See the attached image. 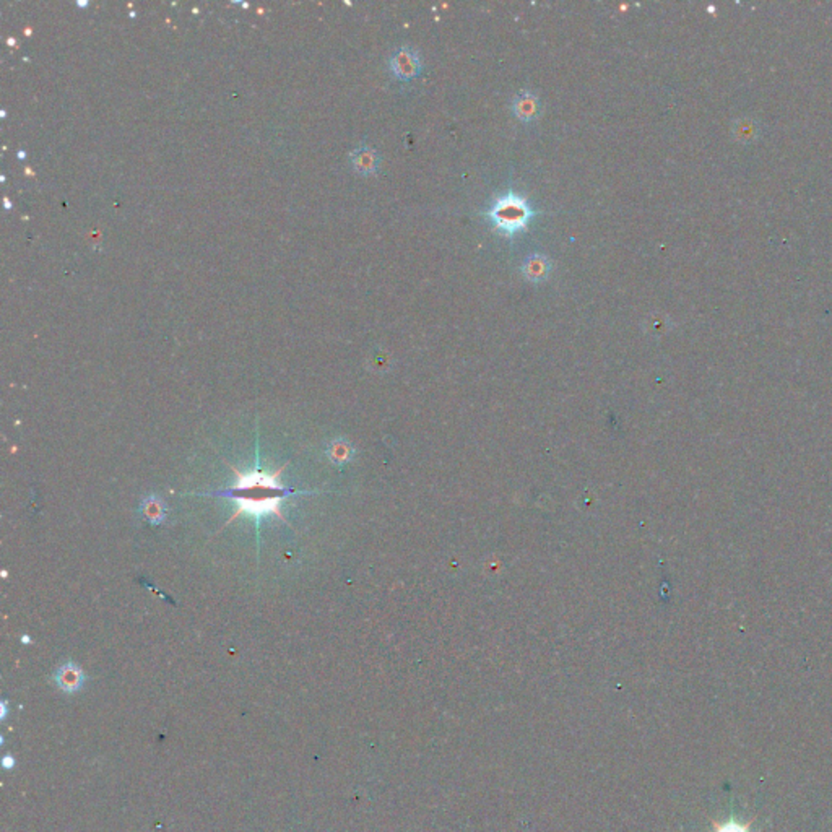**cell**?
Wrapping results in <instances>:
<instances>
[{
    "instance_id": "6da1fadb",
    "label": "cell",
    "mask_w": 832,
    "mask_h": 832,
    "mask_svg": "<svg viewBox=\"0 0 832 832\" xmlns=\"http://www.w3.org/2000/svg\"><path fill=\"white\" fill-rule=\"evenodd\" d=\"M227 464L229 469L233 470L236 478H238L236 485L227 488V490L200 493V495H197L210 498H224L236 502L238 509H236V512L229 517L227 527L244 514L252 515V517L255 519L257 525L260 524V519L268 514L277 515V517L283 520L284 524L291 525L282 514V502L288 496L293 495H311V493L298 491L293 490V488L280 485V475L283 474V470L287 469V465H283L282 469L273 471V474H267V471L259 469V466H257L255 470L244 474V471H239L236 469L234 465H231L229 462H227Z\"/></svg>"
},
{
    "instance_id": "7a4b0ae2",
    "label": "cell",
    "mask_w": 832,
    "mask_h": 832,
    "mask_svg": "<svg viewBox=\"0 0 832 832\" xmlns=\"http://www.w3.org/2000/svg\"><path fill=\"white\" fill-rule=\"evenodd\" d=\"M488 217L493 219L499 231L514 234L527 227L530 218L533 217V210L524 197L511 192V194L498 198L491 210L488 212Z\"/></svg>"
},
{
    "instance_id": "3957f363",
    "label": "cell",
    "mask_w": 832,
    "mask_h": 832,
    "mask_svg": "<svg viewBox=\"0 0 832 832\" xmlns=\"http://www.w3.org/2000/svg\"><path fill=\"white\" fill-rule=\"evenodd\" d=\"M389 68L397 80H413L421 72L420 56L411 47H400L390 56Z\"/></svg>"
},
{
    "instance_id": "277c9868",
    "label": "cell",
    "mask_w": 832,
    "mask_h": 832,
    "mask_svg": "<svg viewBox=\"0 0 832 832\" xmlns=\"http://www.w3.org/2000/svg\"><path fill=\"white\" fill-rule=\"evenodd\" d=\"M54 681H56L57 688L61 691L67 692V694H75V692H78L83 688L87 676H85L83 670L80 668L78 665H75L73 662H67L56 670V673H54Z\"/></svg>"
},
{
    "instance_id": "5b68a950",
    "label": "cell",
    "mask_w": 832,
    "mask_h": 832,
    "mask_svg": "<svg viewBox=\"0 0 832 832\" xmlns=\"http://www.w3.org/2000/svg\"><path fill=\"white\" fill-rule=\"evenodd\" d=\"M350 159L353 169L356 171L358 174L363 176L378 173L380 164L379 153L375 152L374 148L368 147V145H359V147L350 155Z\"/></svg>"
},
{
    "instance_id": "8992f818",
    "label": "cell",
    "mask_w": 832,
    "mask_h": 832,
    "mask_svg": "<svg viewBox=\"0 0 832 832\" xmlns=\"http://www.w3.org/2000/svg\"><path fill=\"white\" fill-rule=\"evenodd\" d=\"M512 109L519 121L530 122L536 119V116H538L540 101L533 93H530V91H520L514 98Z\"/></svg>"
},
{
    "instance_id": "52a82bcc",
    "label": "cell",
    "mask_w": 832,
    "mask_h": 832,
    "mask_svg": "<svg viewBox=\"0 0 832 832\" xmlns=\"http://www.w3.org/2000/svg\"><path fill=\"white\" fill-rule=\"evenodd\" d=\"M550 270H551V264H550L548 257H545L541 254H533V255L527 257L522 264L524 277L527 278V280L535 282V283L543 282L545 278L550 275Z\"/></svg>"
},
{
    "instance_id": "ba28073f",
    "label": "cell",
    "mask_w": 832,
    "mask_h": 832,
    "mask_svg": "<svg viewBox=\"0 0 832 832\" xmlns=\"http://www.w3.org/2000/svg\"><path fill=\"white\" fill-rule=\"evenodd\" d=\"M142 514L143 517L148 520L152 525H159L163 524V520L166 519V506L164 502L161 501L158 496H148L145 498L142 501Z\"/></svg>"
},
{
    "instance_id": "9c48e42d",
    "label": "cell",
    "mask_w": 832,
    "mask_h": 832,
    "mask_svg": "<svg viewBox=\"0 0 832 832\" xmlns=\"http://www.w3.org/2000/svg\"><path fill=\"white\" fill-rule=\"evenodd\" d=\"M753 821H749V823L742 824L738 823V821H735L733 818L728 819L727 823H718V821H713V832H749V826Z\"/></svg>"
},
{
    "instance_id": "30bf717a",
    "label": "cell",
    "mask_w": 832,
    "mask_h": 832,
    "mask_svg": "<svg viewBox=\"0 0 832 832\" xmlns=\"http://www.w3.org/2000/svg\"><path fill=\"white\" fill-rule=\"evenodd\" d=\"M346 452H348V447H346V445L343 444V442H338V441H337V442H334V444L330 445V447H329V452H327V454H329V457H330L332 460H334L335 464H338V462H340V460L346 459V457H345V454H346Z\"/></svg>"
},
{
    "instance_id": "8fae6325",
    "label": "cell",
    "mask_w": 832,
    "mask_h": 832,
    "mask_svg": "<svg viewBox=\"0 0 832 832\" xmlns=\"http://www.w3.org/2000/svg\"><path fill=\"white\" fill-rule=\"evenodd\" d=\"M2 766L5 767V769H12V767L15 766V759L12 758V756H5V758L2 759Z\"/></svg>"
},
{
    "instance_id": "7c38bea8",
    "label": "cell",
    "mask_w": 832,
    "mask_h": 832,
    "mask_svg": "<svg viewBox=\"0 0 832 832\" xmlns=\"http://www.w3.org/2000/svg\"><path fill=\"white\" fill-rule=\"evenodd\" d=\"M7 717V702H2V718Z\"/></svg>"
},
{
    "instance_id": "4fadbf2b",
    "label": "cell",
    "mask_w": 832,
    "mask_h": 832,
    "mask_svg": "<svg viewBox=\"0 0 832 832\" xmlns=\"http://www.w3.org/2000/svg\"><path fill=\"white\" fill-rule=\"evenodd\" d=\"M5 207H7V210H8V208H10V202H8V198H5Z\"/></svg>"
},
{
    "instance_id": "5bb4252c",
    "label": "cell",
    "mask_w": 832,
    "mask_h": 832,
    "mask_svg": "<svg viewBox=\"0 0 832 832\" xmlns=\"http://www.w3.org/2000/svg\"><path fill=\"white\" fill-rule=\"evenodd\" d=\"M18 158H20V159H23V158H25V152H20V153H18Z\"/></svg>"
}]
</instances>
